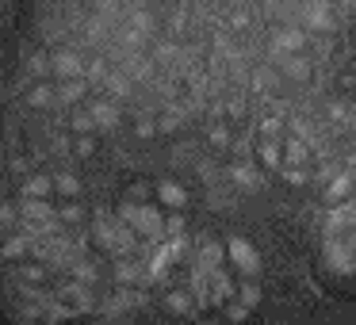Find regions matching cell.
<instances>
[{
	"mask_svg": "<svg viewBox=\"0 0 356 325\" xmlns=\"http://www.w3.org/2000/svg\"><path fill=\"white\" fill-rule=\"evenodd\" d=\"M138 279H146V264H142V260H131V256H119V264H115V283H138Z\"/></svg>",
	"mask_w": 356,
	"mask_h": 325,
	"instance_id": "12",
	"label": "cell"
},
{
	"mask_svg": "<svg viewBox=\"0 0 356 325\" xmlns=\"http://www.w3.org/2000/svg\"><path fill=\"white\" fill-rule=\"evenodd\" d=\"M70 131L77 134V138H85V134H92V119H88V108H70Z\"/></svg>",
	"mask_w": 356,
	"mask_h": 325,
	"instance_id": "18",
	"label": "cell"
},
{
	"mask_svg": "<svg viewBox=\"0 0 356 325\" xmlns=\"http://www.w3.org/2000/svg\"><path fill=\"white\" fill-rule=\"evenodd\" d=\"M27 103L31 108H54V85L50 81H35L31 92H27Z\"/></svg>",
	"mask_w": 356,
	"mask_h": 325,
	"instance_id": "15",
	"label": "cell"
},
{
	"mask_svg": "<svg viewBox=\"0 0 356 325\" xmlns=\"http://www.w3.org/2000/svg\"><path fill=\"white\" fill-rule=\"evenodd\" d=\"M180 230H184V218H180V215H172L169 222H165V233L172 238V233H180Z\"/></svg>",
	"mask_w": 356,
	"mask_h": 325,
	"instance_id": "31",
	"label": "cell"
},
{
	"mask_svg": "<svg viewBox=\"0 0 356 325\" xmlns=\"http://www.w3.org/2000/svg\"><path fill=\"white\" fill-rule=\"evenodd\" d=\"M280 131H284V119L272 111V115H261V123H257V134H261V142H276Z\"/></svg>",
	"mask_w": 356,
	"mask_h": 325,
	"instance_id": "17",
	"label": "cell"
},
{
	"mask_svg": "<svg viewBox=\"0 0 356 325\" xmlns=\"http://www.w3.org/2000/svg\"><path fill=\"white\" fill-rule=\"evenodd\" d=\"M325 264H330L337 276H348V272H353V233L325 238Z\"/></svg>",
	"mask_w": 356,
	"mask_h": 325,
	"instance_id": "4",
	"label": "cell"
},
{
	"mask_svg": "<svg viewBox=\"0 0 356 325\" xmlns=\"http://www.w3.org/2000/svg\"><path fill=\"white\" fill-rule=\"evenodd\" d=\"M119 222L127 226V230L134 233V238H146V241H161L165 233V218L157 207H149V203H123V210H119Z\"/></svg>",
	"mask_w": 356,
	"mask_h": 325,
	"instance_id": "1",
	"label": "cell"
},
{
	"mask_svg": "<svg viewBox=\"0 0 356 325\" xmlns=\"http://www.w3.org/2000/svg\"><path fill=\"white\" fill-rule=\"evenodd\" d=\"M165 302H169V310H177V314H188V310H192L184 291H169V299H165Z\"/></svg>",
	"mask_w": 356,
	"mask_h": 325,
	"instance_id": "28",
	"label": "cell"
},
{
	"mask_svg": "<svg viewBox=\"0 0 356 325\" xmlns=\"http://www.w3.org/2000/svg\"><path fill=\"white\" fill-rule=\"evenodd\" d=\"M226 256H230V264L245 279L261 276V253L253 249V241H249V238H230V241H226Z\"/></svg>",
	"mask_w": 356,
	"mask_h": 325,
	"instance_id": "2",
	"label": "cell"
},
{
	"mask_svg": "<svg viewBox=\"0 0 356 325\" xmlns=\"http://www.w3.org/2000/svg\"><path fill=\"white\" fill-rule=\"evenodd\" d=\"M325 176V199L330 203H353V176H348V169H322Z\"/></svg>",
	"mask_w": 356,
	"mask_h": 325,
	"instance_id": "5",
	"label": "cell"
},
{
	"mask_svg": "<svg viewBox=\"0 0 356 325\" xmlns=\"http://www.w3.org/2000/svg\"><path fill=\"white\" fill-rule=\"evenodd\" d=\"M12 226H19V218H16V207H0V230H12Z\"/></svg>",
	"mask_w": 356,
	"mask_h": 325,
	"instance_id": "30",
	"label": "cell"
},
{
	"mask_svg": "<svg viewBox=\"0 0 356 325\" xmlns=\"http://www.w3.org/2000/svg\"><path fill=\"white\" fill-rule=\"evenodd\" d=\"M50 188H54V192H62L70 203L81 195V180L73 176V172H58V176H50Z\"/></svg>",
	"mask_w": 356,
	"mask_h": 325,
	"instance_id": "16",
	"label": "cell"
},
{
	"mask_svg": "<svg viewBox=\"0 0 356 325\" xmlns=\"http://www.w3.org/2000/svg\"><path fill=\"white\" fill-rule=\"evenodd\" d=\"M280 73L291 81H310V73H314V65H310L307 54H287V58H276Z\"/></svg>",
	"mask_w": 356,
	"mask_h": 325,
	"instance_id": "8",
	"label": "cell"
},
{
	"mask_svg": "<svg viewBox=\"0 0 356 325\" xmlns=\"http://www.w3.org/2000/svg\"><path fill=\"white\" fill-rule=\"evenodd\" d=\"M54 218L62 226H70V230H77V226L85 222V207H81V203H65L62 210H54Z\"/></svg>",
	"mask_w": 356,
	"mask_h": 325,
	"instance_id": "19",
	"label": "cell"
},
{
	"mask_svg": "<svg viewBox=\"0 0 356 325\" xmlns=\"http://www.w3.org/2000/svg\"><path fill=\"white\" fill-rule=\"evenodd\" d=\"M27 249H31V241H27L24 233H12V238L4 241V249H0V256H8V260L12 256H27Z\"/></svg>",
	"mask_w": 356,
	"mask_h": 325,
	"instance_id": "20",
	"label": "cell"
},
{
	"mask_svg": "<svg viewBox=\"0 0 356 325\" xmlns=\"http://www.w3.org/2000/svg\"><path fill=\"white\" fill-rule=\"evenodd\" d=\"M226 180H230V188L238 184L241 192H257V188L264 184V176L257 172V165H253V161H245V157L230 165V172H226Z\"/></svg>",
	"mask_w": 356,
	"mask_h": 325,
	"instance_id": "6",
	"label": "cell"
},
{
	"mask_svg": "<svg viewBox=\"0 0 356 325\" xmlns=\"http://www.w3.org/2000/svg\"><path fill=\"white\" fill-rule=\"evenodd\" d=\"M70 149H73L77 157H92V153H96V138H92V134H85V138H73Z\"/></svg>",
	"mask_w": 356,
	"mask_h": 325,
	"instance_id": "25",
	"label": "cell"
},
{
	"mask_svg": "<svg viewBox=\"0 0 356 325\" xmlns=\"http://www.w3.org/2000/svg\"><path fill=\"white\" fill-rule=\"evenodd\" d=\"M280 169H284V180H287V184H295V188H302L310 180L307 169H291V165H280Z\"/></svg>",
	"mask_w": 356,
	"mask_h": 325,
	"instance_id": "27",
	"label": "cell"
},
{
	"mask_svg": "<svg viewBox=\"0 0 356 325\" xmlns=\"http://www.w3.org/2000/svg\"><path fill=\"white\" fill-rule=\"evenodd\" d=\"M134 131H138V138H149V134H157V131H154V119H142Z\"/></svg>",
	"mask_w": 356,
	"mask_h": 325,
	"instance_id": "32",
	"label": "cell"
},
{
	"mask_svg": "<svg viewBox=\"0 0 356 325\" xmlns=\"http://www.w3.org/2000/svg\"><path fill=\"white\" fill-rule=\"evenodd\" d=\"M88 119H92V126H119V123H123V108L104 96V100L88 103Z\"/></svg>",
	"mask_w": 356,
	"mask_h": 325,
	"instance_id": "7",
	"label": "cell"
},
{
	"mask_svg": "<svg viewBox=\"0 0 356 325\" xmlns=\"http://www.w3.org/2000/svg\"><path fill=\"white\" fill-rule=\"evenodd\" d=\"M19 192H24V199H50V192H54V188H50L47 172H31V176L19 184Z\"/></svg>",
	"mask_w": 356,
	"mask_h": 325,
	"instance_id": "11",
	"label": "cell"
},
{
	"mask_svg": "<svg viewBox=\"0 0 356 325\" xmlns=\"http://www.w3.org/2000/svg\"><path fill=\"white\" fill-rule=\"evenodd\" d=\"M257 157H261V165L276 169L280 165V142H261V146H257Z\"/></svg>",
	"mask_w": 356,
	"mask_h": 325,
	"instance_id": "22",
	"label": "cell"
},
{
	"mask_svg": "<svg viewBox=\"0 0 356 325\" xmlns=\"http://www.w3.org/2000/svg\"><path fill=\"white\" fill-rule=\"evenodd\" d=\"M325 111L337 119V126H348V123H353V108H348L345 100H330V108H325Z\"/></svg>",
	"mask_w": 356,
	"mask_h": 325,
	"instance_id": "23",
	"label": "cell"
},
{
	"mask_svg": "<svg viewBox=\"0 0 356 325\" xmlns=\"http://www.w3.org/2000/svg\"><path fill=\"white\" fill-rule=\"evenodd\" d=\"M157 195H161V203H165V207H172V210H180L188 203V192L177 184V180H161V184H157Z\"/></svg>",
	"mask_w": 356,
	"mask_h": 325,
	"instance_id": "14",
	"label": "cell"
},
{
	"mask_svg": "<svg viewBox=\"0 0 356 325\" xmlns=\"http://www.w3.org/2000/svg\"><path fill=\"white\" fill-rule=\"evenodd\" d=\"M177 126H180V111H165V115L157 119V126H154V131H161V134H172Z\"/></svg>",
	"mask_w": 356,
	"mask_h": 325,
	"instance_id": "26",
	"label": "cell"
},
{
	"mask_svg": "<svg viewBox=\"0 0 356 325\" xmlns=\"http://www.w3.org/2000/svg\"><path fill=\"white\" fill-rule=\"evenodd\" d=\"M257 302H261V287H257V279H245V283H241V299H238V306H241V310H253Z\"/></svg>",
	"mask_w": 356,
	"mask_h": 325,
	"instance_id": "21",
	"label": "cell"
},
{
	"mask_svg": "<svg viewBox=\"0 0 356 325\" xmlns=\"http://www.w3.org/2000/svg\"><path fill=\"white\" fill-rule=\"evenodd\" d=\"M19 276H24L27 283H42V279H47V268H42V264H27V268H19Z\"/></svg>",
	"mask_w": 356,
	"mask_h": 325,
	"instance_id": "29",
	"label": "cell"
},
{
	"mask_svg": "<svg viewBox=\"0 0 356 325\" xmlns=\"http://www.w3.org/2000/svg\"><path fill=\"white\" fill-rule=\"evenodd\" d=\"M100 85H104V92H111L115 100H127V96H131V88H134L131 81H127L123 73L115 69V65H111V69L104 73V81H100Z\"/></svg>",
	"mask_w": 356,
	"mask_h": 325,
	"instance_id": "13",
	"label": "cell"
},
{
	"mask_svg": "<svg viewBox=\"0 0 356 325\" xmlns=\"http://www.w3.org/2000/svg\"><path fill=\"white\" fill-rule=\"evenodd\" d=\"M207 138H211V146H215V149H226V146H230V126H226V123H215Z\"/></svg>",
	"mask_w": 356,
	"mask_h": 325,
	"instance_id": "24",
	"label": "cell"
},
{
	"mask_svg": "<svg viewBox=\"0 0 356 325\" xmlns=\"http://www.w3.org/2000/svg\"><path fill=\"white\" fill-rule=\"evenodd\" d=\"M58 294H62V302H70L73 310H92V306H96L92 287H81V283H62V287H58Z\"/></svg>",
	"mask_w": 356,
	"mask_h": 325,
	"instance_id": "9",
	"label": "cell"
},
{
	"mask_svg": "<svg viewBox=\"0 0 356 325\" xmlns=\"http://www.w3.org/2000/svg\"><path fill=\"white\" fill-rule=\"evenodd\" d=\"M88 85L85 81H62V85L54 88V103H62V108H77L81 100H85Z\"/></svg>",
	"mask_w": 356,
	"mask_h": 325,
	"instance_id": "10",
	"label": "cell"
},
{
	"mask_svg": "<svg viewBox=\"0 0 356 325\" xmlns=\"http://www.w3.org/2000/svg\"><path fill=\"white\" fill-rule=\"evenodd\" d=\"M50 73L58 81H85V50L77 47H62L50 54Z\"/></svg>",
	"mask_w": 356,
	"mask_h": 325,
	"instance_id": "3",
	"label": "cell"
}]
</instances>
